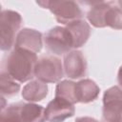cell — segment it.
I'll return each mask as SVG.
<instances>
[{
  "mask_svg": "<svg viewBox=\"0 0 122 122\" xmlns=\"http://www.w3.org/2000/svg\"><path fill=\"white\" fill-rule=\"evenodd\" d=\"M55 97L65 99L71 104L77 103L76 83L70 80H63L59 82L55 88Z\"/></svg>",
  "mask_w": 122,
  "mask_h": 122,
  "instance_id": "9a60e30c",
  "label": "cell"
},
{
  "mask_svg": "<svg viewBox=\"0 0 122 122\" xmlns=\"http://www.w3.org/2000/svg\"><path fill=\"white\" fill-rule=\"evenodd\" d=\"M21 106L22 102H17L7 107H2L0 122H22Z\"/></svg>",
  "mask_w": 122,
  "mask_h": 122,
  "instance_id": "ac0fdd59",
  "label": "cell"
},
{
  "mask_svg": "<svg viewBox=\"0 0 122 122\" xmlns=\"http://www.w3.org/2000/svg\"><path fill=\"white\" fill-rule=\"evenodd\" d=\"M103 119L109 122H122V89L113 86L103 95Z\"/></svg>",
  "mask_w": 122,
  "mask_h": 122,
  "instance_id": "8992f818",
  "label": "cell"
},
{
  "mask_svg": "<svg viewBox=\"0 0 122 122\" xmlns=\"http://www.w3.org/2000/svg\"><path fill=\"white\" fill-rule=\"evenodd\" d=\"M38 5L42 8L49 9L55 16L56 20L68 25L73 21L80 20L83 16V12L74 1L71 0H53V1H37Z\"/></svg>",
  "mask_w": 122,
  "mask_h": 122,
  "instance_id": "7a4b0ae2",
  "label": "cell"
},
{
  "mask_svg": "<svg viewBox=\"0 0 122 122\" xmlns=\"http://www.w3.org/2000/svg\"><path fill=\"white\" fill-rule=\"evenodd\" d=\"M45 110L46 118L49 122H64L67 118L73 116L75 112L73 104L59 97H54L49 102Z\"/></svg>",
  "mask_w": 122,
  "mask_h": 122,
  "instance_id": "52a82bcc",
  "label": "cell"
},
{
  "mask_svg": "<svg viewBox=\"0 0 122 122\" xmlns=\"http://www.w3.org/2000/svg\"><path fill=\"white\" fill-rule=\"evenodd\" d=\"M102 122H109V121H106V120H103Z\"/></svg>",
  "mask_w": 122,
  "mask_h": 122,
  "instance_id": "7402d4cb",
  "label": "cell"
},
{
  "mask_svg": "<svg viewBox=\"0 0 122 122\" xmlns=\"http://www.w3.org/2000/svg\"><path fill=\"white\" fill-rule=\"evenodd\" d=\"M75 122H98L96 119L89 116H83V117H78L76 118Z\"/></svg>",
  "mask_w": 122,
  "mask_h": 122,
  "instance_id": "d6986e66",
  "label": "cell"
},
{
  "mask_svg": "<svg viewBox=\"0 0 122 122\" xmlns=\"http://www.w3.org/2000/svg\"><path fill=\"white\" fill-rule=\"evenodd\" d=\"M117 81H118V84L122 87V66H120L117 72Z\"/></svg>",
  "mask_w": 122,
  "mask_h": 122,
  "instance_id": "ffe728a7",
  "label": "cell"
},
{
  "mask_svg": "<svg viewBox=\"0 0 122 122\" xmlns=\"http://www.w3.org/2000/svg\"><path fill=\"white\" fill-rule=\"evenodd\" d=\"M44 43L48 51L57 55L68 53L72 45V39L66 27H54L49 30L44 36Z\"/></svg>",
  "mask_w": 122,
  "mask_h": 122,
  "instance_id": "5b68a950",
  "label": "cell"
},
{
  "mask_svg": "<svg viewBox=\"0 0 122 122\" xmlns=\"http://www.w3.org/2000/svg\"><path fill=\"white\" fill-rule=\"evenodd\" d=\"M111 2H104V1H97L92 3V7L87 13V18L90 23L95 28H104L105 25V18L107 10L110 7Z\"/></svg>",
  "mask_w": 122,
  "mask_h": 122,
  "instance_id": "4fadbf2b",
  "label": "cell"
},
{
  "mask_svg": "<svg viewBox=\"0 0 122 122\" xmlns=\"http://www.w3.org/2000/svg\"><path fill=\"white\" fill-rule=\"evenodd\" d=\"M66 28L71 33L73 48H80L88 41L91 34V27L85 20L73 21L66 25Z\"/></svg>",
  "mask_w": 122,
  "mask_h": 122,
  "instance_id": "30bf717a",
  "label": "cell"
},
{
  "mask_svg": "<svg viewBox=\"0 0 122 122\" xmlns=\"http://www.w3.org/2000/svg\"><path fill=\"white\" fill-rule=\"evenodd\" d=\"M48 94V86L40 80H31L25 85L22 91V97L30 102L43 100Z\"/></svg>",
  "mask_w": 122,
  "mask_h": 122,
  "instance_id": "7c38bea8",
  "label": "cell"
},
{
  "mask_svg": "<svg viewBox=\"0 0 122 122\" xmlns=\"http://www.w3.org/2000/svg\"><path fill=\"white\" fill-rule=\"evenodd\" d=\"M105 25L114 30H122V9L119 8L117 3H110L106 13Z\"/></svg>",
  "mask_w": 122,
  "mask_h": 122,
  "instance_id": "2e32d148",
  "label": "cell"
},
{
  "mask_svg": "<svg viewBox=\"0 0 122 122\" xmlns=\"http://www.w3.org/2000/svg\"><path fill=\"white\" fill-rule=\"evenodd\" d=\"M21 120L22 122H45L46 110L37 104L22 102Z\"/></svg>",
  "mask_w": 122,
  "mask_h": 122,
  "instance_id": "5bb4252c",
  "label": "cell"
},
{
  "mask_svg": "<svg viewBox=\"0 0 122 122\" xmlns=\"http://www.w3.org/2000/svg\"><path fill=\"white\" fill-rule=\"evenodd\" d=\"M100 89L97 84L91 79H82L76 83V98L79 103H90L94 101L99 95Z\"/></svg>",
  "mask_w": 122,
  "mask_h": 122,
  "instance_id": "8fae6325",
  "label": "cell"
},
{
  "mask_svg": "<svg viewBox=\"0 0 122 122\" xmlns=\"http://www.w3.org/2000/svg\"><path fill=\"white\" fill-rule=\"evenodd\" d=\"M20 90V85L15 82L7 72L1 71L0 74V92L2 96H12Z\"/></svg>",
  "mask_w": 122,
  "mask_h": 122,
  "instance_id": "e0dca14e",
  "label": "cell"
},
{
  "mask_svg": "<svg viewBox=\"0 0 122 122\" xmlns=\"http://www.w3.org/2000/svg\"><path fill=\"white\" fill-rule=\"evenodd\" d=\"M64 71L66 75L71 79H78L87 73V61L80 51H69L64 56Z\"/></svg>",
  "mask_w": 122,
  "mask_h": 122,
  "instance_id": "ba28073f",
  "label": "cell"
},
{
  "mask_svg": "<svg viewBox=\"0 0 122 122\" xmlns=\"http://www.w3.org/2000/svg\"><path fill=\"white\" fill-rule=\"evenodd\" d=\"M36 53L14 49L3 63L2 71L18 82H26L34 76V70L37 63Z\"/></svg>",
  "mask_w": 122,
  "mask_h": 122,
  "instance_id": "6da1fadb",
  "label": "cell"
},
{
  "mask_svg": "<svg viewBox=\"0 0 122 122\" xmlns=\"http://www.w3.org/2000/svg\"><path fill=\"white\" fill-rule=\"evenodd\" d=\"M61 60L53 55L41 56L36 63L34 76L44 83H54L63 77Z\"/></svg>",
  "mask_w": 122,
  "mask_h": 122,
  "instance_id": "277c9868",
  "label": "cell"
},
{
  "mask_svg": "<svg viewBox=\"0 0 122 122\" xmlns=\"http://www.w3.org/2000/svg\"><path fill=\"white\" fill-rule=\"evenodd\" d=\"M116 3H117V5L119 6V8L122 9V0H119V1H117Z\"/></svg>",
  "mask_w": 122,
  "mask_h": 122,
  "instance_id": "44dd1931",
  "label": "cell"
},
{
  "mask_svg": "<svg viewBox=\"0 0 122 122\" xmlns=\"http://www.w3.org/2000/svg\"><path fill=\"white\" fill-rule=\"evenodd\" d=\"M42 46H43L42 33L33 29L25 28L17 33L14 49L26 50L36 53L41 51Z\"/></svg>",
  "mask_w": 122,
  "mask_h": 122,
  "instance_id": "9c48e42d",
  "label": "cell"
},
{
  "mask_svg": "<svg viewBox=\"0 0 122 122\" xmlns=\"http://www.w3.org/2000/svg\"><path fill=\"white\" fill-rule=\"evenodd\" d=\"M21 24L22 17L18 12L10 10H2L0 16V47L2 51H9L15 44V35Z\"/></svg>",
  "mask_w": 122,
  "mask_h": 122,
  "instance_id": "3957f363",
  "label": "cell"
}]
</instances>
